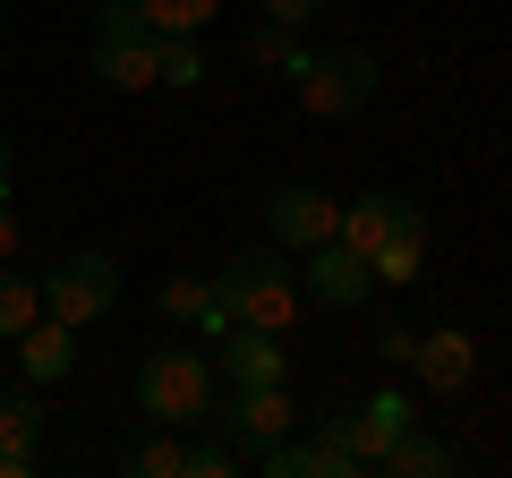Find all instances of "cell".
<instances>
[{
	"label": "cell",
	"mask_w": 512,
	"mask_h": 478,
	"mask_svg": "<svg viewBox=\"0 0 512 478\" xmlns=\"http://www.w3.org/2000/svg\"><path fill=\"white\" fill-rule=\"evenodd\" d=\"M248 60H265V69H291V77H299V60H308V52L291 43V26H265V35L248 43Z\"/></svg>",
	"instance_id": "23"
},
{
	"label": "cell",
	"mask_w": 512,
	"mask_h": 478,
	"mask_svg": "<svg viewBox=\"0 0 512 478\" xmlns=\"http://www.w3.org/2000/svg\"><path fill=\"white\" fill-rule=\"evenodd\" d=\"M18 368H26V385H60V376L77 368V325L35 316V325L18 333Z\"/></svg>",
	"instance_id": "11"
},
{
	"label": "cell",
	"mask_w": 512,
	"mask_h": 478,
	"mask_svg": "<svg viewBox=\"0 0 512 478\" xmlns=\"http://www.w3.org/2000/svg\"><path fill=\"white\" fill-rule=\"evenodd\" d=\"M214 359L205 350H146V368H137V410L154 427H197L214 419Z\"/></svg>",
	"instance_id": "1"
},
{
	"label": "cell",
	"mask_w": 512,
	"mask_h": 478,
	"mask_svg": "<svg viewBox=\"0 0 512 478\" xmlns=\"http://www.w3.org/2000/svg\"><path fill=\"white\" fill-rule=\"evenodd\" d=\"M222 376H231V385H291V350H282V333L231 325V333H222Z\"/></svg>",
	"instance_id": "8"
},
{
	"label": "cell",
	"mask_w": 512,
	"mask_h": 478,
	"mask_svg": "<svg viewBox=\"0 0 512 478\" xmlns=\"http://www.w3.org/2000/svg\"><path fill=\"white\" fill-rule=\"evenodd\" d=\"M35 427H43L35 393H0V453H35Z\"/></svg>",
	"instance_id": "19"
},
{
	"label": "cell",
	"mask_w": 512,
	"mask_h": 478,
	"mask_svg": "<svg viewBox=\"0 0 512 478\" xmlns=\"http://www.w3.org/2000/svg\"><path fill=\"white\" fill-rule=\"evenodd\" d=\"M111 299H120V265H111L103 248L69 257L52 282H43V316H60V325H77V333H86L94 316H111Z\"/></svg>",
	"instance_id": "5"
},
{
	"label": "cell",
	"mask_w": 512,
	"mask_h": 478,
	"mask_svg": "<svg viewBox=\"0 0 512 478\" xmlns=\"http://www.w3.org/2000/svg\"><path fill=\"white\" fill-rule=\"evenodd\" d=\"M18 257V214H9V197H0V265Z\"/></svg>",
	"instance_id": "27"
},
{
	"label": "cell",
	"mask_w": 512,
	"mask_h": 478,
	"mask_svg": "<svg viewBox=\"0 0 512 478\" xmlns=\"http://www.w3.org/2000/svg\"><path fill=\"white\" fill-rule=\"evenodd\" d=\"M376 470H393V478H444V470H461V453L444 436H427V427H402V436L376 453Z\"/></svg>",
	"instance_id": "13"
},
{
	"label": "cell",
	"mask_w": 512,
	"mask_h": 478,
	"mask_svg": "<svg viewBox=\"0 0 512 478\" xmlns=\"http://www.w3.org/2000/svg\"><path fill=\"white\" fill-rule=\"evenodd\" d=\"M256 470L265 478H333V461L299 436H274V444H256Z\"/></svg>",
	"instance_id": "16"
},
{
	"label": "cell",
	"mask_w": 512,
	"mask_h": 478,
	"mask_svg": "<svg viewBox=\"0 0 512 478\" xmlns=\"http://www.w3.org/2000/svg\"><path fill=\"white\" fill-rule=\"evenodd\" d=\"M333 214H342V205H333L325 188H274V197H265V231H274L282 248H325Z\"/></svg>",
	"instance_id": "6"
},
{
	"label": "cell",
	"mask_w": 512,
	"mask_h": 478,
	"mask_svg": "<svg viewBox=\"0 0 512 478\" xmlns=\"http://www.w3.org/2000/svg\"><path fill=\"white\" fill-rule=\"evenodd\" d=\"M94 77L120 86V94L163 86V35L146 26L137 0H103V18H94Z\"/></svg>",
	"instance_id": "3"
},
{
	"label": "cell",
	"mask_w": 512,
	"mask_h": 478,
	"mask_svg": "<svg viewBox=\"0 0 512 478\" xmlns=\"http://www.w3.org/2000/svg\"><path fill=\"white\" fill-rule=\"evenodd\" d=\"M35 470V453H0V478H26Z\"/></svg>",
	"instance_id": "28"
},
{
	"label": "cell",
	"mask_w": 512,
	"mask_h": 478,
	"mask_svg": "<svg viewBox=\"0 0 512 478\" xmlns=\"http://www.w3.org/2000/svg\"><path fill=\"white\" fill-rule=\"evenodd\" d=\"M222 308H231L239 325L291 333L299 308H308V291H299L291 257H274V248H248V257H231V274H222Z\"/></svg>",
	"instance_id": "2"
},
{
	"label": "cell",
	"mask_w": 512,
	"mask_h": 478,
	"mask_svg": "<svg viewBox=\"0 0 512 478\" xmlns=\"http://www.w3.org/2000/svg\"><path fill=\"white\" fill-rule=\"evenodd\" d=\"M410 214H419L410 197H393V188H367L359 205H342V214H333V239H342L350 257H376V248H384L393 231H402Z\"/></svg>",
	"instance_id": "7"
},
{
	"label": "cell",
	"mask_w": 512,
	"mask_h": 478,
	"mask_svg": "<svg viewBox=\"0 0 512 478\" xmlns=\"http://www.w3.org/2000/svg\"><path fill=\"white\" fill-rule=\"evenodd\" d=\"M205 308H214V282H197V274H171V282H163V316H180V325H197Z\"/></svg>",
	"instance_id": "21"
},
{
	"label": "cell",
	"mask_w": 512,
	"mask_h": 478,
	"mask_svg": "<svg viewBox=\"0 0 512 478\" xmlns=\"http://www.w3.org/2000/svg\"><path fill=\"white\" fill-rule=\"evenodd\" d=\"M376 350H384V359H393V368H410V350H419V333H402V325H393V333H384Z\"/></svg>",
	"instance_id": "26"
},
{
	"label": "cell",
	"mask_w": 512,
	"mask_h": 478,
	"mask_svg": "<svg viewBox=\"0 0 512 478\" xmlns=\"http://www.w3.org/2000/svg\"><path fill=\"white\" fill-rule=\"evenodd\" d=\"M419 265H427V214H410L402 231H393L376 257H367V274H376V282H410Z\"/></svg>",
	"instance_id": "14"
},
{
	"label": "cell",
	"mask_w": 512,
	"mask_h": 478,
	"mask_svg": "<svg viewBox=\"0 0 512 478\" xmlns=\"http://www.w3.org/2000/svg\"><path fill=\"white\" fill-rule=\"evenodd\" d=\"M137 9H146L154 35H205L222 18V0H137Z\"/></svg>",
	"instance_id": "17"
},
{
	"label": "cell",
	"mask_w": 512,
	"mask_h": 478,
	"mask_svg": "<svg viewBox=\"0 0 512 478\" xmlns=\"http://www.w3.org/2000/svg\"><path fill=\"white\" fill-rule=\"evenodd\" d=\"M367 94H376V60L367 52H308L299 60V103L316 120H350V111H367Z\"/></svg>",
	"instance_id": "4"
},
{
	"label": "cell",
	"mask_w": 512,
	"mask_h": 478,
	"mask_svg": "<svg viewBox=\"0 0 512 478\" xmlns=\"http://www.w3.org/2000/svg\"><path fill=\"white\" fill-rule=\"evenodd\" d=\"M0 197H9V137H0Z\"/></svg>",
	"instance_id": "29"
},
{
	"label": "cell",
	"mask_w": 512,
	"mask_h": 478,
	"mask_svg": "<svg viewBox=\"0 0 512 478\" xmlns=\"http://www.w3.org/2000/svg\"><path fill=\"white\" fill-rule=\"evenodd\" d=\"M120 470H128V478H188V444H171L163 427H154V436H137V444L120 453Z\"/></svg>",
	"instance_id": "15"
},
{
	"label": "cell",
	"mask_w": 512,
	"mask_h": 478,
	"mask_svg": "<svg viewBox=\"0 0 512 478\" xmlns=\"http://www.w3.org/2000/svg\"><path fill=\"white\" fill-rule=\"evenodd\" d=\"M410 368H419L427 393H461L478 376V350H470V333H461V325H436L419 350H410Z\"/></svg>",
	"instance_id": "10"
},
{
	"label": "cell",
	"mask_w": 512,
	"mask_h": 478,
	"mask_svg": "<svg viewBox=\"0 0 512 478\" xmlns=\"http://www.w3.org/2000/svg\"><path fill=\"white\" fill-rule=\"evenodd\" d=\"M231 470H239L231 444H188V478H231Z\"/></svg>",
	"instance_id": "24"
},
{
	"label": "cell",
	"mask_w": 512,
	"mask_h": 478,
	"mask_svg": "<svg viewBox=\"0 0 512 478\" xmlns=\"http://www.w3.org/2000/svg\"><path fill=\"white\" fill-rule=\"evenodd\" d=\"M316 9H325V0H265V18H274V26H308Z\"/></svg>",
	"instance_id": "25"
},
{
	"label": "cell",
	"mask_w": 512,
	"mask_h": 478,
	"mask_svg": "<svg viewBox=\"0 0 512 478\" xmlns=\"http://www.w3.org/2000/svg\"><path fill=\"white\" fill-rule=\"evenodd\" d=\"M359 427H367V444L384 453V444L402 436V427H419V410H410V393H376V402L359 410Z\"/></svg>",
	"instance_id": "20"
},
{
	"label": "cell",
	"mask_w": 512,
	"mask_h": 478,
	"mask_svg": "<svg viewBox=\"0 0 512 478\" xmlns=\"http://www.w3.org/2000/svg\"><path fill=\"white\" fill-rule=\"evenodd\" d=\"M163 86H205V52H197V35H163Z\"/></svg>",
	"instance_id": "22"
},
{
	"label": "cell",
	"mask_w": 512,
	"mask_h": 478,
	"mask_svg": "<svg viewBox=\"0 0 512 478\" xmlns=\"http://www.w3.org/2000/svg\"><path fill=\"white\" fill-rule=\"evenodd\" d=\"M231 427H239L248 444L291 436V393H282V385H231Z\"/></svg>",
	"instance_id": "12"
},
{
	"label": "cell",
	"mask_w": 512,
	"mask_h": 478,
	"mask_svg": "<svg viewBox=\"0 0 512 478\" xmlns=\"http://www.w3.org/2000/svg\"><path fill=\"white\" fill-rule=\"evenodd\" d=\"M367 291H376V274H367V257H350L342 239H325V248H308V299H316V308H359Z\"/></svg>",
	"instance_id": "9"
},
{
	"label": "cell",
	"mask_w": 512,
	"mask_h": 478,
	"mask_svg": "<svg viewBox=\"0 0 512 478\" xmlns=\"http://www.w3.org/2000/svg\"><path fill=\"white\" fill-rule=\"evenodd\" d=\"M43 316V282H26V274H0V342H18L26 325Z\"/></svg>",
	"instance_id": "18"
}]
</instances>
